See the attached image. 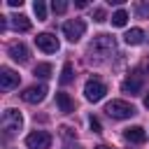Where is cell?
Instances as JSON below:
<instances>
[{"label":"cell","mask_w":149,"mask_h":149,"mask_svg":"<svg viewBox=\"0 0 149 149\" xmlns=\"http://www.w3.org/2000/svg\"><path fill=\"white\" fill-rule=\"evenodd\" d=\"M144 107H147V109H149V93H147V95H144Z\"/></svg>","instance_id":"27"},{"label":"cell","mask_w":149,"mask_h":149,"mask_svg":"<svg viewBox=\"0 0 149 149\" xmlns=\"http://www.w3.org/2000/svg\"><path fill=\"white\" fill-rule=\"evenodd\" d=\"M21 126H23V116H21L19 109H12V107H9V109L2 112V130H5V135L19 133Z\"/></svg>","instance_id":"3"},{"label":"cell","mask_w":149,"mask_h":149,"mask_svg":"<svg viewBox=\"0 0 149 149\" xmlns=\"http://www.w3.org/2000/svg\"><path fill=\"white\" fill-rule=\"evenodd\" d=\"M123 40H126V44L135 47V44H140V42L144 40V30H142V28H130V30L123 35Z\"/></svg>","instance_id":"13"},{"label":"cell","mask_w":149,"mask_h":149,"mask_svg":"<svg viewBox=\"0 0 149 149\" xmlns=\"http://www.w3.org/2000/svg\"><path fill=\"white\" fill-rule=\"evenodd\" d=\"M84 33H86V23H84L81 19H72V21H65V23H63V35H65L70 42H77Z\"/></svg>","instance_id":"6"},{"label":"cell","mask_w":149,"mask_h":149,"mask_svg":"<svg viewBox=\"0 0 149 149\" xmlns=\"http://www.w3.org/2000/svg\"><path fill=\"white\" fill-rule=\"evenodd\" d=\"M135 12H137V16L147 19V16H149V5H137V7H135Z\"/></svg>","instance_id":"22"},{"label":"cell","mask_w":149,"mask_h":149,"mask_svg":"<svg viewBox=\"0 0 149 149\" xmlns=\"http://www.w3.org/2000/svg\"><path fill=\"white\" fill-rule=\"evenodd\" d=\"M93 16H95L93 21H105V9H100V7H98V9H93Z\"/></svg>","instance_id":"23"},{"label":"cell","mask_w":149,"mask_h":149,"mask_svg":"<svg viewBox=\"0 0 149 149\" xmlns=\"http://www.w3.org/2000/svg\"><path fill=\"white\" fill-rule=\"evenodd\" d=\"M72 63H65L63 65V72H61V84H70L72 81Z\"/></svg>","instance_id":"18"},{"label":"cell","mask_w":149,"mask_h":149,"mask_svg":"<svg viewBox=\"0 0 149 149\" xmlns=\"http://www.w3.org/2000/svg\"><path fill=\"white\" fill-rule=\"evenodd\" d=\"M93 149H112V147H105V144H100V147H93Z\"/></svg>","instance_id":"28"},{"label":"cell","mask_w":149,"mask_h":149,"mask_svg":"<svg viewBox=\"0 0 149 149\" xmlns=\"http://www.w3.org/2000/svg\"><path fill=\"white\" fill-rule=\"evenodd\" d=\"M61 130H63V135H65V137H74V133H72V128H68V126H63Z\"/></svg>","instance_id":"25"},{"label":"cell","mask_w":149,"mask_h":149,"mask_svg":"<svg viewBox=\"0 0 149 149\" xmlns=\"http://www.w3.org/2000/svg\"><path fill=\"white\" fill-rule=\"evenodd\" d=\"M144 68H147V70H149V58H147V61H144Z\"/></svg>","instance_id":"29"},{"label":"cell","mask_w":149,"mask_h":149,"mask_svg":"<svg viewBox=\"0 0 149 149\" xmlns=\"http://www.w3.org/2000/svg\"><path fill=\"white\" fill-rule=\"evenodd\" d=\"M51 9H54L56 14H63V12L68 9V2H65V0H54V2H51Z\"/></svg>","instance_id":"20"},{"label":"cell","mask_w":149,"mask_h":149,"mask_svg":"<svg viewBox=\"0 0 149 149\" xmlns=\"http://www.w3.org/2000/svg\"><path fill=\"white\" fill-rule=\"evenodd\" d=\"M123 137H126L128 142L142 144V142L147 140V133H144V128H142V126H130V128H126V130H123Z\"/></svg>","instance_id":"12"},{"label":"cell","mask_w":149,"mask_h":149,"mask_svg":"<svg viewBox=\"0 0 149 149\" xmlns=\"http://www.w3.org/2000/svg\"><path fill=\"white\" fill-rule=\"evenodd\" d=\"M26 147L28 149H49L51 147V135L44 130H35L26 137Z\"/></svg>","instance_id":"7"},{"label":"cell","mask_w":149,"mask_h":149,"mask_svg":"<svg viewBox=\"0 0 149 149\" xmlns=\"http://www.w3.org/2000/svg\"><path fill=\"white\" fill-rule=\"evenodd\" d=\"M0 86H2L5 91L19 86V74H16L14 70H9V68H2V70H0Z\"/></svg>","instance_id":"10"},{"label":"cell","mask_w":149,"mask_h":149,"mask_svg":"<svg viewBox=\"0 0 149 149\" xmlns=\"http://www.w3.org/2000/svg\"><path fill=\"white\" fill-rule=\"evenodd\" d=\"M9 56L16 61V63H26L28 61V47L23 44V42H14V44H9Z\"/></svg>","instance_id":"11"},{"label":"cell","mask_w":149,"mask_h":149,"mask_svg":"<svg viewBox=\"0 0 149 149\" xmlns=\"http://www.w3.org/2000/svg\"><path fill=\"white\" fill-rule=\"evenodd\" d=\"M9 7H21V0H7Z\"/></svg>","instance_id":"26"},{"label":"cell","mask_w":149,"mask_h":149,"mask_svg":"<svg viewBox=\"0 0 149 149\" xmlns=\"http://www.w3.org/2000/svg\"><path fill=\"white\" fill-rule=\"evenodd\" d=\"M44 95H47V86H28L23 93H21V98L26 100V102H30V105H35V102H42L44 100Z\"/></svg>","instance_id":"9"},{"label":"cell","mask_w":149,"mask_h":149,"mask_svg":"<svg viewBox=\"0 0 149 149\" xmlns=\"http://www.w3.org/2000/svg\"><path fill=\"white\" fill-rule=\"evenodd\" d=\"M126 21H128V12H126V9H116V12L112 14V26L123 28V26H126Z\"/></svg>","instance_id":"16"},{"label":"cell","mask_w":149,"mask_h":149,"mask_svg":"<svg viewBox=\"0 0 149 149\" xmlns=\"http://www.w3.org/2000/svg\"><path fill=\"white\" fill-rule=\"evenodd\" d=\"M33 9H35V14H37V19L42 21V19H47V5L42 2V0H35L33 2Z\"/></svg>","instance_id":"19"},{"label":"cell","mask_w":149,"mask_h":149,"mask_svg":"<svg viewBox=\"0 0 149 149\" xmlns=\"http://www.w3.org/2000/svg\"><path fill=\"white\" fill-rule=\"evenodd\" d=\"M12 26H14L16 30L26 33V30H30V19H28V16H23V14H19V16H12Z\"/></svg>","instance_id":"15"},{"label":"cell","mask_w":149,"mask_h":149,"mask_svg":"<svg viewBox=\"0 0 149 149\" xmlns=\"http://www.w3.org/2000/svg\"><path fill=\"white\" fill-rule=\"evenodd\" d=\"M105 112L112 119H128V116L135 114V107L130 102H126V100H109L105 105Z\"/></svg>","instance_id":"2"},{"label":"cell","mask_w":149,"mask_h":149,"mask_svg":"<svg viewBox=\"0 0 149 149\" xmlns=\"http://www.w3.org/2000/svg\"><path fill=\"white\" fill-rule=\"evenodd\" d=\"M7 30V16H0V33Z\"/></svg>","instance_id":"24"},{"label":"cell","mask_w":149,"mask_h":149,"mask_svg":"<svg viewBox=\"0 0 149 149\" xmlns=\"http://www.w3.org/2000/svg\"><path fill=\"white\" fill-rule=\"evenodd\" d=\"M105 93H107V86H105L98 77H91V79L86 81V86H84V95H86V100H91V102L102 100Z\"/></svg>","instance_id":"4"},{"label":"cell","mask_w":149,"mask_h":149,"mask_svg":"<svg viewBox=\"0 0 149 149\" xmlns=\"http://www.w3.org/2000/svg\"><path fill=\"white\" fill-rule=\"evenodd\" d=\"M35 74L42 77V79L51 77V65H49V63H37V65H35Z\"/></svg>","instance_id":"17"},{"label":"cell","mask_w":149,"mask_h":149,"mask_svg":"<svg viewBox=\"0 0 149 149\" xmlns=\"http://www.w3.org/2000/svg\"><path fill=\"white\" fill-rule=\"evenodd\" d=\"M142 86H144V74H142L140 70H133V72L123 79V84H121L123 93H130V95H137V93L142 91Z\"/></svg>","instance_id":"5"},{"label":"cell","mask_w":149,"mask_h":149,"mask_svg":"<svg viewBox=\"0 0 149 149\" xmlns=\"http://www.w3.org/2000/svg\"><path fill=\"white\" fill-rule=\"evenodd\" d=\"M65 149H79V147H72V144H68V147H65Z\"/></svg>","instance_id":"30"},{"label":"cell","mask_w":149,"mask_h":149,"mask_svg":"<svg viewBox=\"0 0 149 149\" xmlns=\"http://www.w3.org/2000/svg\"><path fill=\"white\" fill-rule=\"evenodd\" d=\"M88 51L105 58V56H112L116 51V42H114L112 35H95L93 42H91V47H88Z\"/></svg>","instance_id":"1"},{"label":"cell","mask_w":149,"mask_h":149,"mask_svg":"<svg viewBox=\"0 0 149 149\" xmlns=\"http://www.w3.org/2000/svg\"><path fill=\"white\" fill-rule=\"evenodd\" d=\"M56 102H58L61 112H65V114H70V112H72V100H70V95H68V93L58 91V93H56Z\"/></svg>","instance_id":"14"},{"label":"cell","mask_w":149,"mask_h":149,"mask_svg":"<svg viewBox=\"0 0 149 149\" xmlns=\"http://www.w3.org/2000/svg\"><path fill=\"white\" fill-rule=\"evenodd\" d=\"M88 126H91V130H93V133H100V130H102V126H100V121H98L95 116H91V119H88Z\"/></svg>","instance_id":"21"},{"label":"cell","mask_w":149,"mask_h":149,"mask_svg":"<svg viewBox=\"0 0 149 149\" xmlns=\"http://www.w3.org/2000/svg\"><path fill=\"white\" fill-rule=\"evenodd\" d=\"M35 44H37V49H42L44 54L58 51V40H56L51 33H40V35L35 37Z\"/></svg>","instance_id":"8"}]
</instances>
